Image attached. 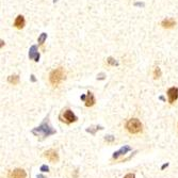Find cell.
I'll return each instance as SVG.
<instances>
[{
	"instance_id": "6da1fadb",
	"label": "cell",
	"mask_w": 178,
	"mask_h": 178,
	"mask_svg": "<svg viewBox=\"0 0 178 178\" xmlns=\"http://www.w3.org/2000/svg\"><path fill=\"white\" fill-rule=\"evenodd\" d=\"M32 133H33V135H36V136H38V135H42L43 137H49L50 135H54V133H55V131L49 126L48 122L45 121L40 127L33 129Z\"/></svg>"
},
{
	"instance_id": "7a4b0ae2",
	"label": "cell",
	"mask_w": 178,
	"mask_h": 178,
	"mask_svg": "<svg viewBox=\"0 0 178 178\" xmlns=\"http://www.w3.org/2000/svg\"><path fill=\"white\" fill-rule=\"evenodd\" d=\"M65 78V73H64V69L63 68H57L55 71H51L49 76V80H50V83L55 87H57L62 80Z\"/></svg>"
},
{
	"instance_id": "3957f363",
	"label": "cell",
	"mask_w": 178,
	"mask_h": 178,
	"mask_svg": "<svg viewBox=\"0 0 178 178\" xmlns=\"http://www.w3.org/2000/svg\"><path fill=\"white\" fill-rule=\"evenodd\" d=\"M126 128L130 133H139L142 131V124L138 119H131L127 122Z\"/></svg>"
},
{
	"instance_id": "277c9868",
	"label": "cell",
	"mask_w": 178,
	"mask_h": 178,
	"mask_svg": "<svg viewBox=\"0 0 178 178\" xmlns=\"http://www.w3.org/2000/svg\"><path fill=\"white\" fill-rule=\"evenodd\" d=\"M62 121L65 122L66 124H71L77 121V116H76L71 110H66L64 111L63 113V119H62Z\"/></svg>"
},
{
	"instance_id": "5b68a950",
	"label": "cell",
	"mask_w": 178,
	"mask_h": 178,
	"mask_svg": "<svg viewBox=\"0 0 178 178\" xmlns=\"http://www.w3.org/2000/svg\"><path fill=\"white\" fill-rule=\"evenodd\" d=\"M168 103H173L175 100L178 98V89L177 87H171L168 91Z\"/></svg>"
},
{
	"instance_id": "8992f818",
	"label": "cell",
	"mask_w": 178,
	"mask_h": 178,
	"mask_svg": "<svg viewBox=\"0 0 178 178\" xmlns=\"http://www.w3.org/2000/svg\"><path fill=\"white\" fill-rule=\"evenodd\" d=\"M27 174L22 168H16L9 174V178H26Z\"/></svg>"
},
{
	"instance_id": "52a82bcc",
	"label": "cell",
	"mask_w": 178,
	"mask_h": 178,
	"mask_svg": "<svg viewBox=\"0 0 178 178\" xmlns=\"http://www.w3.org/2000/svg\"><path fill=\"white\" fill-rule=\"evenodd\" d=\"M45 157L50 161V162H52V163L58 162V160H59V157H58L57 152L54 151V149H50V151L46 152H45Z\"/></svg>"
},
{
	"instance_id": "ba28073f",
	"label": "cell",
	"mask_w": 178,
	"mask_h": 178,
	"mask_svg": "<svg viewBox=\"0 0 178 178\" xmlns=\"http://www.w3.org/2000/svg\"><path fill=\"white\" fill-rule=\"evenodd\" d=\"M29 58L31 60H34L35 62H38V60H40V54H38V47H36L35 45L31 46V48H30V50H29Z\"/></svg>"
},
{
	"instance_id": "9c48e42d",
	"label": "cell",
	"mask_w": 178,
	"mask_h": 178,
	"mask_svg": "<svg viewBox=\"0 0 178 178\" xmlns=\"http://www.w3.org/2000/svg\"><path fill=\"white\" fill-rule=\"evenodd\" d=\"M81 99L85 101V106H87V107H92V106L95 103V97H94V95L92 93H90V92L87 93V97L81 96Z\"/></svg>"
},
{
	"instance_id": "30bf717a",
	"label": "cell",
	"mask_w": 178,
	"mask_h": 178,
	"mask_svg": "<svg viewBox=\"0 0 178 178\" xmlns=\"http://www.w3.org/2000/svg\"><path fill=\"white\" fill-rule=\"evenodd\" d=\"M25 26V18L22 15H18L17 17H16L15 22H14V27L16 28V29H22Z\"/></svg>"
},
{
	"instance_id": "8fae6325",
	"label": "cell",
	"mask_w": 178,
	"mask_h": 178,
	"mask_svg": "<svg viewBox=\"0 0 178 178\" xmlns=\"http://www.w3.org/2000/svg\"><path fill=\"white\" fill-rule=\"evenodd\" d=\"M175 20L172 19V18H166V19H164L162 22V26L164 28H168V29H170V28H173L175 26Z\"/></svg>"
},
{
	"instance_id": "7c38bea8",
	"label": "cell",
	"mask_w": 178,
	"mask_h": 178,
	"mask_svg": "<svg viewBox=\"0 0 178 178\" xmlns=\"http://www.w3.org/2000/svg\"><path fill=\"white\" fill-rule=\"evenodd\" d=\"M130 149H131V148H130V147H129V146H125V147H122V148L119 149V152H114V155H113V158H114V159H117V158H119V156H121V155H125V154H126L127 152H129V151H130Z\"/></svg>"
},
{
	"instance_id": "4fadbf2b",
	"label": "cell",
	"mask_w": 178,
	"mask_h": 178,
	"mask_svg": "<svg viewBox=\"0 0 178 178\" xmlns=\"http://www.w3.org/2000/svg\"><path fill=\"white\" fill-rule=\"evenodd\" d=\"M8 81L10 83H13V84H17L18 81H19V77L18 76H10L8 79Z\"/></svg>"
},
{
	"instance_id": "5bb4252c",
	"label": "cell",
	"mask_w": 178,
	"mask_h": 178,
	"mask_svg": "<svg viewBox=\"0 0 178 178\" xmlns=\"http://www.w3.org/2000/svg\"><path fill=\"white\" fill-rule=\"evenodd\" d=\"M97 129H103V128H101L100 126H96V127H92V128H90V129H87V132H91L92 135H95V131Z\"/></svg>"
},
{
	"instance_id": "9a60e30c",
	"label": "cell",
	"mask_w": 178,
	"mask_h": 178,
	"mask_svg": "<svg viewBox=\"0 0 178 178\" xmlns=\"http://www.w3.org/2000/svg\"><path fill=\"white\" fill-rule=\"evenodd\" d=\"M161 76V71H160V68L159 67H156L155 68V73H154V78L155 79H157V78H159Z\"/></svg>"
},
{
	"instance_id": "2e32d148",
	"label": "cell",
	"mask_w": 178,
	"mask_h": 178,
	"mask_svg": "<svg viewBox=\"0 0 178 178\" xmlns=\"http://www.w3.org/2000/svg\"><path fill=\"white\" fill-rule=\"evenodd\" d=\"M46 38H47V34H46V33H42V34H41V36H40V38H38V43H40V44H43L44 42H45Z\"/></svg>"
},
{
	"instance_id": "e0dca14e",
	"label": "cell",
	"mask_w": 178,
	"mask_h": 178,
	"mask_svg": "<svg viewBox=\"0 0 178 178\" xmlns=\"http://www.w3.org/2000/svg\"><path fill=\"white\" fill-rule=\"evenodd\" d=\"M108 63L111 64V65H117V62H115L112 58H109V59H108Z\"/></svg>"
},
{
	"instance_id": "ac0fdd59",
	"label": "cell",
	"mask_w": 178,
	"mask_h": 178,
	"mask_svg": "<svg viewBox=\"0 0 178 178\" xmlns=\"http://www.w3.org/2000/svg\"><path fill=\"white\" fill-rule=\"evenodd\" d=\"M41 171H43V172H48V171H49V168H48L47 165H42L41 166Z\"/></svg>"
},
{
	"instance_id": "d6986e66",
	"label": "cell",
	"mask_w": 178,
	"mask_h": 178,
	"mask_svg": "<svg viewBox=\"0 0 178 178\" xmlns=\"http://www.w3.org/2000/svg\"><path fill=\"white\" fill-rule=\"evenodd\" d=\"M124 178H135V174H127Z\"/></svg>"
},
{
	"instance_id": "ffe728a7",
	"label": "cell",
	"mask_w": 178,
	"mask_h": 178,
	"mask_svg": "<svg viewBox=\"0 0 178 178\" xmlns=\"http://www.w3.org/2000/svg\"><path fill=\"white\" fill-rule=\"evenodd\" d=\"M106 140H108V141H113L112 136H109V137H108V138H106Z\"/></svg>"
},
{
	"instance_id": "44dd1931",
	"label": "cell",
	"mask_w": 178,
	"mask_h": 178,
	"mask_svg": "<svg viewBox=\"0 0 178 178\" xmlns=\"http://www.w3.org/2000/svg\"><path fill=\"white\" fill-rule=\"evenodd\" d=\"M38 178H45L43 176V175H38Z\"/></svg>"
},
{
	"instance_id": "7402d4cb",
	"label": "cell",
	"mask_w": 178,
	"mask_h": 178,
	"mask_svg": "<svg viewBox=\"0 0 178 178\" xmlns=\"http://www.w3.org/2000/svg\"><path fill=\"white\" fill-rule=\"evenodd\" d=\"M31 79H32V81H35V78H34V76H31Z\"/></svg>"
},
{
	"instance_id": "603a6c76",
	"label": "cell",
	"mask_w": 178,
	"mask_h": 178,
	"mask_svg": "<svg viewBox=\"0 0 178 178\" xmlns=\"http://www.w3.org/2000/svg\"><path fill=\"white\" fill-rule=\"evenodd\" d=\"M54 1H55V2H57V1H58V0H54Z\"/></svg>"
}]
</instances>
